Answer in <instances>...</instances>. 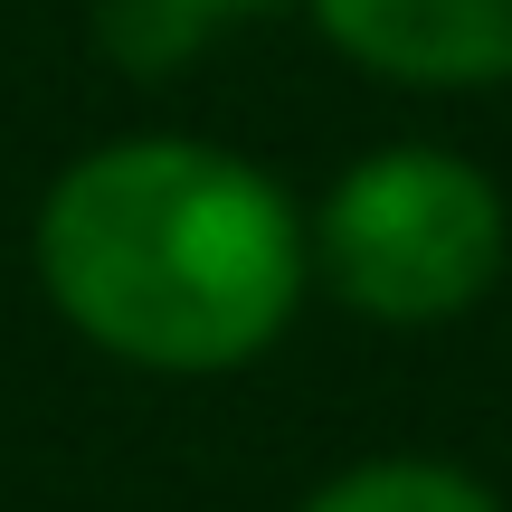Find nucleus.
I'll use <instances>...</instances> for the list:
<instances>
[{
    "label": "nucleus",
    "mask_w": 512,
    "mask_h": 512,
    "mask_svg": "<svg viewBox=\"0 0 512 512\" xmlns=\"http://www.w3.org/2000/svg\"><path fill=\"white\" fill-rule=\"evenodd\" d=\"M313 29L389 86H503L512 0H304Z\"/></svg>",
    "instance_id": "7ed1b4c3"
},
{
    "label": "nucleus",
    "mask_w": 512,
    "mask_h": 512,
    "mask_svg": "<svg viewBox=\"0 0 512 512\" xmlns=\"http://www.w3.org/2000/svg\"><path fill=\"white\" fill-rule=\"evenodd\" d=\"M238 10H266V0H95V48L124 76H171L209 48Z\"/></svg>",
    "instance_id": "39448f33"
},
{
    "label": "nucleus",
    "mask_w": 512,
    "mask_h": 512,
    "mask_svg": "<svg viewBox=\"0 0 512 512\" xmlns=\"http://www.w3.org/2000/svg\"><path fill=\"white\" fill-rule=\"evenodd\" d=\"M304 512H503V494L446 456H370V465H342L332 484H313Z\"/></svg>",
    "instance_id": "20e7f679"
},
{
    "label": "nucleus",
    "mask_w": 512,
    "mask_h": 512,
    "mask_svg": "<svg viewBox=\"0 0 512 512\" xmlns=\"http://www.w3.org/2000/svg\"><path fill=\"white\" fill-rule=\"evenodd\" d=\"M304 228H313V275L332 285V304H351L361 323H389V332L475 313L512 247V209L494 171L446 143L361 152Z\"/></svg>",
    "instance_id": "f03ea898"
},
{
    "label": "nucleus",
    "mask_w": 512,
    "mask_h": 512,
    "mask_svg": "<svg viewBox=\"0 0 512 512\" xmlns=\"http://www.w3.org/2000/svg\"><path fill=\"white\" fill-rule=\"evenodd\" d=\"M29 266L67 332L162 380H219L285 342L313 228L266 162L200 133H124L48 181Z\"/></svg>",
    "instance_id": "f257e3e1"
}]
</instances>
